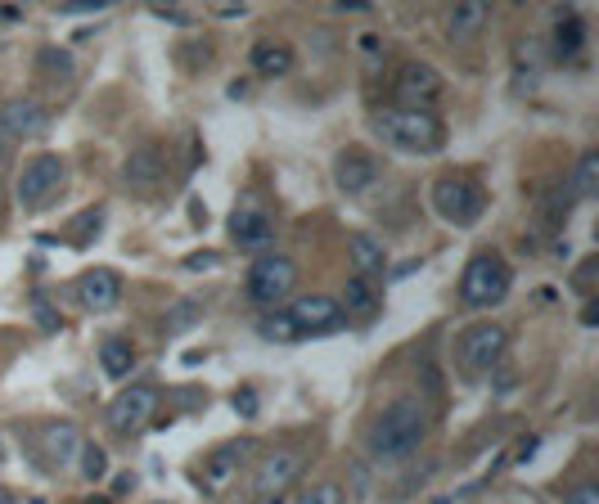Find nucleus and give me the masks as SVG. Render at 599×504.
<instances>
[{
    "mask_svg": "<svg viewBox=\"0 0 599 504\" xmlns=\"http://www.w3.org/2000/svg\"><path fill=\"white\" fill-rule=\"evenodd\" d=\"M428 406L424 396H396L374 415L370 424V450L379 460H402L411 450H420V441L428 437Z\"/></svg>",
    "mask_w": 599,
    "mask_h": 504,
    "instance_id": "1",
    "label": "nucleus"
},
{
    "mask_svg": "<svg viewBox=\"0 0 599 504\" xmlns=\"http://www.w3.org/2000/svg\"><path fill=\"white\" fill-rule=\"evenodd\" d=\"M370 127L396 154H437L446 140V127L433 109H379Z\"/></svg>",
    "mask_w": 599,
    "mask_h": 504,
    "instance_id": "2",
    "label": "nucleus"
},
{
    "mask_svg": "<svg viewBox=\"0 0 599 504\" xmlns=\"http://www.w3.org/2000/svg\"><path fill=\"white\" fill-rule=\"evenodd\" d=\"M64 185H68V163L59 154H36L23 163V172L14 180V198L23 212H45L59 204Z\"/></svg>",
    "mask_w": 599,
    "mask_h": 504,
    "instance_id": "3",
    "label": "nucleus"
},
{
    "mask_svg": "<svg viewBox=\"0 0 599 504\" xmlns=\"http://www.w3.org/2000/svg\"><path fill=\"white\" fill-rule=\"evenodd\" d=\"M505 293H510V262L501 258V252H491V248L473 252L465 275H460V302H465V307H473V311H482V307L505 302Z\"/></svg>",
    "mask_w": 599,
    "mask_h": 504,
    "instance_id": "4",
    "label": "nucleus"
},
{
    "mask_svg": "<svg viewBox=\"0 0 599 504\" xmlns=\"http://www.w3.org/2000/svg\"><path fill=\"white\" fill-rule=\"evenodd\" d=\"M303 469H307V450L275 446L253 473V504H280L288 495V486L303 478Z\"/></svg>",
    "mask_w": 599,
    "mask_h": 504,
    "instance_id": "5",
    "label": "nucleus"
},
{
    "mask_svg": "<svg viewBox=\"0 0 599 504\" xmlns=\"http://www.w3.org/2000/svg\"><path fill=\"white\" fill-rule=\"evenodd\" d=\"M428 204L446 226H473L482 217V189L465 176H437L428 189Z\"/></svg>",
    "mask_w": 599,
    "mask_h": 504,
    "instance_id": "6",
    "label": "nucleus"
},
{
    "mask_svg": "<svg viewBox=\"0 0 599 504\" xmlns=\"http://www.w3.org/2000/svg\"><path fill=\"white\" fill-rule=\"evenodd\" d=\"M505 347H510V329L495 325V320H482V325H469V329L460 333L456 361L465 365V374H487V370L501 365Z\"/></svg>",
    "mask_w": 599,
    "mask_h": 504,
    "instance_id": "7",
    "label": "nucleus"
},
{
    "mask_svg": "<svg viewBox=\"0 0 599 504\" xmlns=\"http://www.w3.org/2000/svg\"><path fill=\"white\" fill-rule=\"evenodd\" d=\"M109 428L118 432V437H135V432H144L149 424H154V415H159V387H149V383H135V387H127V392H118L113 401H109Z\"/></svg>",
    "mask_w": 599,
    "mask_h": 504,
    "instance_id": "8",
    "label": "nucleus"
},
{
    "mask_svg": "<svg viewBox=\"0 0 599 504\" xmlns=\"http://www.w3.org/2000/svg\"><path fill=\"white\" fill-rule=\"evenodd\" d=\"M297 284V266L284 258V252H262V258L248 266V297L262 302V307H275L284 302Z\"/></svg>",
    "mask_w": 599,
    "mask_h": 504,
    "instance_id": "9",
    "label": "nucleus"
},
{
    "mask_svg": "<svg viewBox=\"0 0 599 504\" xmlns=\"http://www.w3.org/2000/svg\"><path fill=\"white\" fill-rule=\"evenodd\" d=\"M442 95V77L428 64H402L392 77V109H433Z\"/></svg>",
    "mask_w": 599,
    "mask_h": 504,
    "instance_id": "10",
    "label": "nucleus"
},
{
    "mask_svg": "<svg viewBox=\"0 0 599 504\" xmlns=\"http://www.w3.org/2000/svg\"><path fill=\"white\" fill-rule=\"evenodd\" d=\"M379 158L370 154V149H342V154L334 158V185L347 194V198H361V194H370L374 185H379Z\"/></svg>",
    "mask_w": 599,
    "mask_h": 504,
    "instance_id": "11",
    "label": "nucleus"
},
{
    "mask_svg": "<svg viewBox=\"0 0 599 504\" xmlns=\"http://www.w3.org/2000/svg\"><path fill=\"white\" fill-rule=\"evenodd\" d=\"M0 131L10 135V144H32V140H41L45 131H50V109L41 105V99H32V95H19V99H10L6 109H0Z\"/></svg>",
    "mask_w": 599,
    "mask_h": 504,
    "instance_id": "12",
    "label": "nucleus"
},
{
    "mask_svg": "<svg viewBox=\"0 0 599 504\" xmlns=\"http://www.w3.org/2000/svg\"><path fill=\"white\" fill-rule=\"evenodd\" d=\"M36 446H41V460H45L50 469L77 473L81 450H86V437H81V428H77V424H50V428L36 437Z\"/></svg>",
    "mask_w": 599,
    "mask_h": 504,
    "instance_id": "13",
    "label": "nucleus"
},
{
    "mask_svg": "<svg viewBox=\"0 0 599 504\" xmlns=\"http://www.w3.org/2000/svg\"><path fill=\"white\" fill-rule=\"evenodd\" d=\"M284 316H288V325H293L297 333H334V329L342 325V307H338L334 297H325V293L297 297Z\"/></svg>",
    "mask_w": 599,
    "mask_h": 504,
    "instance_id": "14",
    "label": "nucleus"
},
{
    "mask_svg": "<svg viewBox=\"0 0 599 504\" xmlns=\"http://www.w3.org/2000/svg\"><path fill=\"white\" fill-rule=\"evenodd\" d=\"M122 293H127V284H122V275L113 266H95V271H86L77 280V302H81L86 311H95V316L113 311L118 302H122Z\"/></svg>",
    "mask_w": 599,
    "mask_h": 504,
    "instance_id": "15",
    "label": "nucleus"
},
{
    "mask_svg": "<svg viewBox=\"0 0 599 504\" xmlns=\"http://www.w3.org/2000/svg\"><path fill=\"white\" fill-rule=\"evenodd\" d=\"M163 176H167V163H163V149L159 144L135 149V154L127 158V167H122L127 189H140V194H154L163 185Z\"/></svg>",
    "mask_w": 599,
    "mask_h": 504,
    "instance_id": "16",
    "label": "nucleus"
},
{
    "mask_svg": "<svg viewBox=\"0 0 599 504\" xmlns=\"http://www.w3.org/2000/svg\"><path fill=\"white\" fill-rule=\"evenodd\" d=\"M243 450H248V441H230V446L213 450V456L204 460V469H198V486H204L208 495H221V491L235 482V473H239Z\"/></svg>",
    "mask_w": 599,
    "mask_h": 504,
    "instance_id": "17",
    "label": "nucleus"
},
{
    "mask_svg": "<svg viewBox=\"0 0 599 504\" xmlns=\"http://www.w3.org/2000/svg\"><path fill=\"white\" fill-rule=\"evenodd\" d=\"M230 234H235L239 248H266V239L275 234V221H271L258 204H243V208H235V217H230Z\"/></svg>",
    "mask_w": 599,
    "mask_h": 504,
    "instance_id": "18",
    "label": "nucleus"
},
{
    "mask_svg": "<svg viewBox=\"0 0 599 504\" xmlns=\"http://www.w3.org/2000/svg\"><path fill=\"white\" fill-rule=\"evenodd\" d=\"M482 28H487V6H482V0H465V6H456L451 14H446V36H451V41H473Z\"/></svg>",
    "mask_w": 599,
    "mask_h": 504,
    "instance_id": "19",
    "label": "nucleus"
},
{
    "mask_svg": "<svg viewBox=\"0 0 599 504\" xmlns=\"http://www.w3.org/2000/svg\"><path fill=\"white\" fill-rule=\"evenodd\" d=\"M248 59H253V73H262V77H284L293 68V50L284 41H258Z\"/></svg>",
    "mask_w": 599,
    "mask_h": 504,
    "instance_id": "20",
    "label": "nucleus"
},
{
    "mask_svg": "<svg viewBox=\"0 0 599 504\" xmlns=\"http://www.w3.org/2000/svg\"><path fill=\"white\" fill-rule=\"evenodd\" d=\"M99 365H105L109 379H127L131 365H135V347L127 338H109L105 347H99Z\"/></svg>",
    "mask_w": 599,
    "mask_h": 504,
    "instance_id": "21",
    "label": "nucleus"
},
{
    "mask_svg": "<svg viewBox=\"0 0 599 504\" xmlns=\"http://www.w3.org/2000/svg\"><path fill=\"white\" fill-rule=\"evenodd\" d=\"M347 252H352V262H357V275L361 280H370L374 271H383V248L370 239V234H352V239H347Z\"/></svg>",
    "mask_w": 599,
    "mask_h": 504,
    "instance_id": "22",
    "label": "nucleus"
},
{
    "mask_svg": "<svg viewBox=\"0 0 599 504\" xmlns=\"http://www.w3.org/2000/svg\"><path fill=\"white\" fill-rule=\"evenodd\" d=\"M595 189H599V154L586 149L577 158V172H573V198H595Z\"/></svg>",
    "mask_w": 599,
    "mask_h": 504,
    "instance_id": "23",
    "label": "nucleus"
},
{
    "mask_svg": "<svg viewBox=\"0 0 599 504\" xmlns=\"http://www.w3.org/2000/svg\"><path fill=\"white\" fill-rule=\"evenodd\" d=\"M379 307V293H374V284L370 280H352V284H347V311H357V316H370Z\"/></svg>",
    "mask_w": 599,
    "mask_h": 504,
    "instance_id": "24",
    "label": "nucleus"
},
{
    "mask_svg": "<svg viewBox=\"0 0 599 504\" xmlns=\"http://www.w3.org/2000/svg\"><path fill=\"white\" fill-rule=\"evenodd\" d=\"M36 64H41V68H50V73H55V77H50V81H68V77H73V59H68V55H59V50H55V45H45Z\"/></svg>",
    "mask_w": 599,
    "mask_h": 504,
    "instance_id": "25",
    "label": "nucleus"
},
{
    "mask_svg": "<svg viewBox=\"0 0 599 504\" xmlns=\"http://www.w3.org/2000/svg\"><path fill=\"white\" fill-rule=\"evenodd\" d=\"M105 469H109L105 450H99V446H90V441H86V450H81V464H77V473H81V478H90V482H99V478H105Z\"/></svg>",
    "mask_w": 599,
    "mask_h": 504,
    "instance_id": "26",
    "label": "nucleus"
},
{
    "mask_svg": "<svg viewBox=\"0 0 599 504\" xmlns=\"http://www.w3.org/2000/svg\"><path fill=\"white\" fill-rule=\"evenodd\" d=\"M297 504H342V486L338 482H316L297 495Z\"/></svg>",
    "mask_w": 599,
    "mask_h": 504,
    "instance_id": "27",
    "label": "nucleus"
},
{
    "mask_svg": "<svg viewBox=\"0 0 599 504\" xmlns=\"http://www.w3.org/2000/svg\"><path fill=\"white\" fill-rule=\"evenodd\" d=\"M262 333H266V338H280V342L303 338V333H297V329L288 325V316H266V320H262Z\"/></svg>",
    "mask_w": 599,
    "mask_h": 504,
    "instance_id": "28",
    "label": "nucleus"
},
{
    "mask_svg": "<svg viewBox=\"0 0 599 504\" xmlns=\"http://www.w3.org/2000/svg\"><path fill=\"white\" fill-rule=\"evenodd\" d=\"M198 316H204L198 307H176V311L167 316V333H185V325H194Z\"/></svg>",
    "mask_w": 599,
    "mask_h": 504,
    "instance_id": "29",
    "label": "nucleus"
},
{
    "mask_svg": "<svg viewBox=\"0 0 599 504\" xmlns=\"http://www.w3.org/2000/svg\"><path fill=\"white\" fill-rule=\"evenodd\" d=\"M581 50V23L568 19V32H559V55H577Z\"/></svg>",
    "mask_w": 599,
    "mask_h": 504,
    "instance_id": "30",
    "label": "nucleus"
},
{
    "mask_svg": "<svg viewBox=\"0 0 599 504\" xmlns=\"http://www.w3.org/2000/svg\"><path fill=\"white\" fill-rule=\"evenodd\" d=\"M564 504H599V486H595V482H581V486H573V491L564 495Z\"/></svg>",
    "mask_w": 599,
    "mask_h": 504,
    "instance_id": "31",
    "label": "nucleus"
},
{
    "mask_svg": "<svg viewBox=\"0 0 599 504\" xmlns=\"http://www.w3.org/2000/svg\"><path fill=\"white\" fill-rule=\"evenodd\" d=\"M64 14H99L105 10V0H68V6H59Z\"/></svg>",
    "mask_w": 599,
    "mask_h": 504,
    "instance_id": "32",
    "label": "nucleus"
},
{
    "mask_svg": "<svg viewBox=\"0 0 599 504\" xmlns=\"http://www.w3.org/2000/svg\"><path fill=\"white\" fill-rule=\"evenodd\" d=\"M10 149H14V144H10V135H6V131H0V163H6V158H10Z\"/></svg>",
    "mask_w": 599,
    "mask_h": 504,
    "instance_id": "33",
    "label": "nucleus"
},
{
    "mask_svg": "<svg viewBox=\"0 0 599 504\" xmlns=\"http://www.w3.org/2000/svg\"><path fill=\"white\" fill-rule=\"evenodd\" d=\"M0 464H6V441H0Z\"/></svg>",
    "mask_w": 599,
    "mask_h": 504,
    "instance_id": "34",
    "label": "nucleus"
},
{
    "mask_svg": "<svg viewBox=\"0 0 599 504\" xmlns=\"http://www.w3.org/2000/svg\"><path fill=\"white\" fill-rule=\"evenodd\" d=\"M6 19H10V10H0V23H6Z\"/></svg>",
    "mask_w": 599,
    "mask_h": 504,
    "instance_id": "35",
    "label": "nucleus"
}]
</instances>
